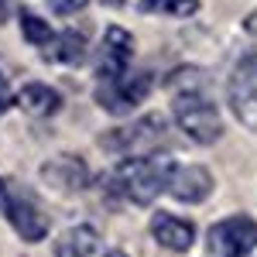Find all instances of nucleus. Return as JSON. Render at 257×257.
<instances>
[{
	"mask_svg": "<svg viewBox=\"0 0 257 257\" xmlns=\"http://www.w3.org/2000/svg\"><path fill=\"white\" fill-rule=\"evenodd\" d=\"M172 175H175V161L168 155H141V158H123L110 178L123 202L151 206L161 192H168Z\"/></svg>",
	"mask_w": 257,
	"mask_h": 257,
	"instance_id": "f257e3e1",
	"label": "nucleus"
},
{
	"mask_svg": "<svg viewBox=\"0 0 257 257\" xmlns=\"http://www.w3.org/2000/svg\"><path fill=\"white\" fill-rule=\"evenodd\" d=\"M172 113H175L178 131L196 144H213V141L223 138L219 110L206 93H175L172 96Z\"/></svg>",
	"mask_w": 257,
	"mask_h": 257,
	"instance_id": "f03ea898",
	"label": "nucleus"
},
{
	"mask_svg": "<svg viewBox=\"0 0 257 257\" xmlns=\"http://www.w3.org/2000/svg\"><path fill=\"white\" fill-rule=\"evenodd\" d=\"M168 138V127L158 113L151 117L131 120L123 127H113L99 138V148L110 151V155H123V158H141V155H158V144H165Z\"/></svg>",
	"mask_w": 257,
	"mask_h": 257,
	"instance_id": "7ed1b4c3",
	"label": "nucleus"
},
{
	"mask_svg": "<svg viewBox=\"0 0 257 257\" xmlns=\"http://www.w3.org/2000/svg\"><path fill=\"white\" fill-rule=\"evenodd\" d=\"M148 96H151V72H144V69H127L117 79L99 82V93H96L99 106L110 110L113 117H123V113L138 110Z\"/></svg>",
	"mask_w": 257,
	"mask_h": 257,
	"instance_id": "20e7f679",
	"label": "nucleus"
},
{
	"mask_svg": "<svg viewBox=\"0 0 257 257\" xmlns=\"http://www.w3.org/2000/svg\"><path fill=\"white\" fill-rule=\"evenodd\" d=\"M226 99H230L233 117H237L247 131L257 134V55H243V59L233 65Z\"/></svg>",
	"mask_w": 257,
	"mask_h": 257,
	"instance_id": "39448f33",
	"label": "nucleus"
},
{
	"mask_svg": "<svg viewBox=\"0 0 257 257\" xmlns=\"http://www.w3.org/2000/svg\"><path fill=\"white\" fill-rule=\"evenodd\" d=\"M209 257H247L257 247V223L250 216H226L206 237Z\"/></svg>",
	"mask_w": 257,
	"mask_h": 257,
	"instance_id": "423d86ee",
	"label": "nucleus"
},
{
	"mask_svg": "<svg viewBox=\"0 0 257 257\" xmlns=\"http://www.w3.org/2000/svg\"><path fill=\"white\" fill-rule=\"evenodd\" d=\"M131 59H134V41H131V31H123L120 24H110L103 31V41H99V55H96V79L110 82L123 76L131 69Z\"/></svg>",
	"mask_w": 257,
	"mask_h": 257,
	"instance_id": "0eeeda50",
	"label": "nucleus"
},
{
	"mask_svg": "<svg viewBox=\"0 0 257 257\" xmlns=\"http://www.w3.org/2000/svg\"><path fill=\"white\" fill-rule=\"evenodd\" d=\"M7 219L14 226V233L28 243H38V240L48 237V219L38 209V202L28 196V192H18V189H7Z\"/></svg>",
	"mask_w": 257,
	"mask_h": 257,
	"instance_id": "6e6552de",
	"label": "nucleus"
},
{
	"mask_svg": "<svg viewBox=\"0 0 257 257\" xmlns=\"http://www.w3.org/2000/svg\"><path fill=\"white\" fill-rule=\"evenodd\" d=\"M41 178H45V185H52L59 192H82L93 182V172L79 155H52L41 165Z\"/></svg>",
	"mask_w": 257,
	"mask_h": 257,
	"instance_id": "1a4fd4ad",
	"label": "nucleus"
},
{
	"mask_svg": "<svg viewBox=\"0 0 257 257\" xmlns=\"http://www.w3.org/2000/svg\"><path fill=\"white\" fill-rule=\"evenodd\" d=\"M209 192H213V175L202 165H175V175L168 182V196H175L178 202H189V206H199L209 199Z\"/></svg>",
	"mask_w": 257,
	"mask_h": 257,
	"instance_id": "9d476101",
	"label": "nucleus"
},
{
	"mask_svg": "<svg viewBox=\"0 0 257 257\" xmlns=\"http://www.w3.org/2000/svg\"><path fill=\"white\" fill-rule=\"evenodd\" d=\"M151 237L158 240L165 250L185 254V250L196 243V226H192L189 219L175 216V213H155V216H151Z\"/></svg>",
	"mask_w": 257,
	"mask_h": 257,
	"instance_id": "9b49d317",
	"label": "nucleus"
},
{
	"mask_svg": "<svg viewBox=\"0 0 257 257\" xmlns=\"http://www.w3.org/2000/svg\"><path fill=\"white\" fill-rule=\"evenodd\" d=\"M59 257H106V243H103L96 226L79 223V226L69 230V237L62 240Z\"/></svg>",
	"mask_w": 257,
	"mask_h": 257,
	"instance_id": "f8f14e48",
	"label": "nucleus"
},
{
	"mask_svg": "<svg viewBox=\"0 0 257 257\" xmlns=\"http://www.w3.org/2000/svg\"><path fill=\"white\" fill-rule=\"evenodd\" d=\"M18 103H21V110L31 113V117H52V113H59L62 96H59V89H52L48 82H28L18 93Z\"/></svg>",
	"mask_w": 257,
	"mask_h": 257,
	"instance_id": "ddd939ff",
	"label": "nucleus"
},
{
	"mask_svg": "<svg viewBox=\"0 0 257 257\" xmlns=\"http://www.w3.org/2000/svg\"><path fill=\"white\" fill-rule=\"evenodd\" d=\"M86 52H89V45H86V38H82L79 31H62V35H55V41L45 48V55L62 62V65H79V62L86 59Z\"/></svg>",
	"mask_w": 257,
	"mask_h": 257,
	"instance_id": "4468645a",
	"label": "nucleus"
},
{
	"mask_svg": "<svg viewBox=\"0 0 257 257\" xmlns=\"http://www.w3.org/2000/svg\"><path fill=\"white\" fill-rule=\"evenodd\" d=\"M18 21H21V35L28 38V45H35V48H48L52 41H55V31H52V24L45 18H38L35 11H28V7H21L18 11Z\"/></svg>",
	"mask_w": 257,
	"mask_h": 257,
	"instance_id": "2eb2a0df",
	"label": "nucleus"
},
{
	"mask_svg": "<svg viewBox=\"0 0 257 257\" xmlns=\"http://www.w3.org/2000/svg\"><path fill=\"white\" fill-rule=\"evenodd\" d=\"M206 86H209V76L199 65H178L165 79V89H172V93H206Z\"/></svg>",
	"mask_w": 257,
	"mask_h": 257,
	"instance_id": "dca6fc26",
	"label": "nucleus"
},
{
	"mask_svg": "<svg viewBox=\"0 0 257 257\" xmlns=\"http://www.w3.org/2000/svg\"><path fill=\"white\" fill-rule=\"evenodd\" d=\"M144 14H161V18H192L199 11V0H141Z\"/></svg>",
	"mask_w": 257,
	"mask_h": 257,
	"instance_id": "f3484780",
	"label": "nucleus"
},
{
	"mask_svg": "<svg viewBox=\"0 0 257 257\" xmlns=\"http://www.w3.org/2000/svg\"><path fill=\"white\" fill-rule=\"evenodd\" d=\"M52 4V11L55 14H62V18H69V14H79L82 7L89 4V0H48Z\"/></svg>",
	"mask_w": 257,
	"mask_h": 257,
	"instance_id": "a211bd4d",
	"label": "nucleus"
},
{
	"mask_svg": "<svg viewBox=\"0 0 257 257\" xmlns=\"http://www.w3.org/2000/svg\"><path fill=\"white\" fill-rule=\"evenodd\" d=\"M14 93H11V86H7V79H4V76H0V117H4V113H7V110H11V103H14Z\"/></svg>",
	"mask_w": 257,
	"mask_h": 257,
	"instance_id": "6ab92c4d",
	"label": "nucleus"
},
{
	"mask_svg": "<svg viewBox=\"0 0 257 257\" xmlns=\"http://www.w3.org/2000/svg\"><path fill=\"white\" fill-rule=\"evenodd\" d=\"M243 31L257 38V11H250V14H247V21H243Z\"/></svg>",
	"mask_w": 257,
	"mask_h": 257,
	"instance_id": "aec40b11",
	"label": "nucleus"
},
{
	"mask_svg": "<svg viewBox=\"0 0 257 257\" xmlns=\"http://www.w3.org/2000/svg\"><path fill=\"white\" fill-rule=\"evenodd\" d=\"M11 11H14V0H0V21L11 18Z\"/></svg>",
	"mask_w": 257,
	"mask_h": 257,
	"instance_id": "412c9836",
	"label": "nucleus"
},
{
	"mask_svg": "<svg viewBox=\"0 0 257 257\" xmlns=\"http://www.w3.org/2000/svg\"><path fill=\"white\" fill-rule=\"evenodd\" d=\"M7 209V185H4V178H0V213Z\"/></svg>",
	"mask_w": 257,
	"mask_h": 257,
	"instance_id": "4be33fe9",
	"label": "nucleus"
},
{
	"mask_svg": "<svg viewBox=\"0 0 257 257\" xmlns=\"http://www.w3.org/2000/svg\"><path fill=\"white\" fill-rule=\"evenodd\" d=\"M106 257H127L123 250H106Z\"/></svg>",
	"mask_w": 257,
	"mask_h": 257,
	"instance_id": "5701e85b",
	"label": "nucleus"
}]
</instances>
